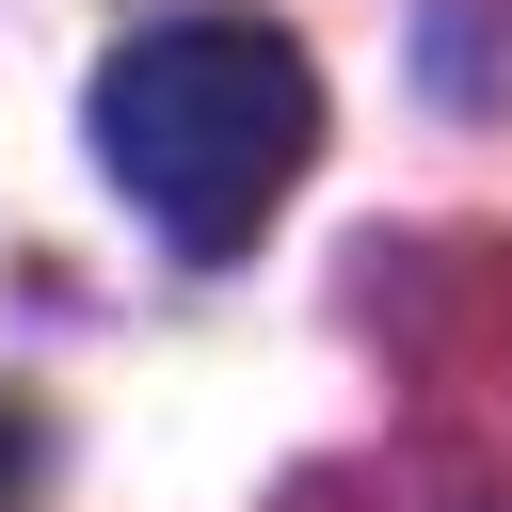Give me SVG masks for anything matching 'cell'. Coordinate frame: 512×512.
<instances>
[{
	"mask_svg": "<svg viewBox=\"0 0 512 512\" xmlns=\"http://www.w3.org/2000/svg\"><path fill=\"white\" fill-rule=\"evenodd\" d=\"M16 480H32V432H16V416H0V496H16Z\"/></svg>",
	"mask_w": 512,
	"mask_h": 512,
	"instance_id": "obj_2",
	"label": "cell"
},
{
	"mask_svg": "<svg viewBox=\"0 0 512 512\" xmlns=\"http://www.w3.org/2000/svg\"><path fill=\"white\" fill-rule=\"evenodd\" d=\"M96 160L176 256H240L320 160V64L272 16H144L96 64Z\"/></svg>",
	"mask_w": 512,
	"mask_h": 512,
	"instance_id": "obj_1",
	"label": "cell"
}]
</instances>
